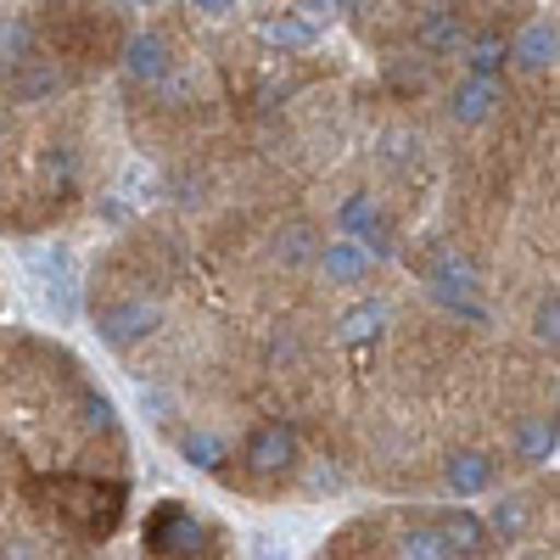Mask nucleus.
<instances>
[{"instance_id": "f257e3e1", "label": "nucleus", "mask_w": 560, "mask_h": 560, "mask_svg": "<svg viewBox=\"0 0 560 560\" xmlns=\"http://www.w3.org/2000/svg\"><path fill=\"white\" fill-rule=\"evenodd\" d=\"M158 303H147V298H118V303H107L102 314H96V337H102V348H135V342H147L152 331H158Z\"/></svg>"}, {"instance_id": "f03ea898", "label": "nucleus", "mask_w": 560, "mask_h": 560, "mask_svg": "<svg viewBox=\"0 0 560 560\" xmlns=\"http://www.w3.org/2000/svg\"><path fill=\"white\" fill-rule=\"evenodd\" d=\"M242 459L253 465L258 477H280V471H292L298 465V432L292 427H280V420H269V427H258L242 448Z\"/></svg>"}, {"instance_id": "7ed1b4c3", "label": "nucleus", "mask_w": 560, "mask_h": 560, "mask_svg": "<svg viewBox=\"0 0 560 560\" xmlns=\"http://www.w3.org/2000/svg\"><path fill=\"white\" fill-rule=\"evenodd\" d=\"M427 287L432 292H482V269L477 258H465L459 247H432L427 253Z\"/></svg>"}, {"instance_id": "20e7f679", "label": "nucleus", "mask_w": 560, "mask_h": 560, "mask_svg": "<svg viewBox=\"0 0 560 560\" xmlns=\"http://www.w3.org/2000/svg\"><path fill=\"white\" fill-rule=\"evenodd\" d=\"M443 482H448L459 499H477V493H488V488L499 482V459H493L488 448H459V454H448V465H443Z\"/></svg>"}, {"instance_id": "39448f33", "label": "nucleus", "mask_w": 560, "mask_h": 560, "mask_svg": "<svg viewBox=\"0 0 560 560\" xmlns=\"http://www.w3.org/2000/svg\"><path fill=\"white\" fill-rule=\"evenodd\" d=\"M168 68H174V57H168V39H163V34L140 28V34H129V39H124V73H129V79L158 84Z\"/></svg>"}, {"instance_id": "423d86ee", "label": "nucleus", "mask_w": 560, "mask_h": 560, "mask_svg": "<svg viewBox=\"0 0 560 560\" xmlns=\"http://www.w3.org/2000/svg\"><path fill=\"white\" fill-rule=\"evenodd\" d=\"M555 51H560V34H555V18H533L516 45H510V62L527 68V73H549L555 68Z\"/></svg>"}, {"instance_id": "0eeeda50", "label": "nucleus", "mask_w": 560, "mask_h": 560, "mask_svg": "<svg viewBox=\"0 0 560 560\" xmlns=\"http://www.w3.org/2000/svg\"><path fill=\"white\" fill-rule=\"evenodd\" d=\"M415 39H420V51H432V57H459L465 51V23H459V12H448V7H432L427 18L415 23Z\"/></svg>"}, {"instance_id": "6e6552de", "label": "nucleus", "mask_w": 560, "mask_h": 560, "mask_svg": "<svg viewBox=\"0 0 560 560\" xmlns=\"http://www.w3.org/2000/svg\"><path fill=\"white\" fill-rule=\"evenodd\" d=\"M152 549L158 555H197V544H202V527L191 522V510H179V504H168V510H158V522H152Z\"/></svg>"}, {"instance_id": "1a4fd4ad", "label": "nucleus", "mask_w": 560, "mask_h": 560, "mask_svg": "<svg viewBox=\"0 0 560 560\" xmlns=\"http://www.w3.org/2000/svg\"><path fill=\"white\" fill-rule=\"evenodd\" d=\"M314 269L325 275V287H359V280L370 275V258L342 236V242H325V247L314 253Z\"/></svg>"}, {"instance_id": "9d476101", "label": "nucleus", "mask_w": 560, "mask_h": 560, "mask_svg": "<svg viewBox=\"0 0 560 560\" xmlns=\"http://www.w3.org/2000/svg\"><path fill=\"white\" fill-rule=\"evenodd\" d=\"M12 102H45V96H57V90L68 84V73L57 68V62H39V57H28V62H18L12 68Z\"/></svg>"}, {"instance_id": "9b49d317", "label": "nucleus", "mask_w": 560, "mask_h": 560, "mask_svg": "<svg viewBox=\"0 0 560 560\" xmlns=\"http://www.w3.org/2000/svg\"><path fill=\"white\" fill-rule=\"evenodd\" d=\"M493 107H499V84H493V79H465L454 96H448L454 124H488Z\"/></svg>"}, {"instance_id": "f8f14e48", "label": "nucleus", "mask_w": 560, "mask_h": 560, "mask_svg": "<svg viewBox=\"0 0 560 560\" xmlns=\"http://www.w3.org/2000/svg\"><path fill=\"white\" fill-rule=\"evenodd\" d=\"M516 454L527 465H549L560 454V427H555V415H527L522 427H516Z\"/></svg>"}, {"instance_id": "ddd939ff", "label": "nucleus", "mask_w": 560, "mask_h": 560, "mask_svg": "<svg viewBox=\"0 0 560 560\" xmlns=\"http://www.w3.org/2000/svg\"><path fill=\"white\" fill-rule=\"evenodd\" d=\"M432 527L443 533L448 555H482V549H488V527L471 516V510H448V516H438Z\"/></svg>"}, {"instance_id": "4468645a", "label": "nucleus", "mask_w": 560, "mask_h": 560, "mask_svg": "<svg viewBox=\"0 0 560 560\" xmlns=\"http://www.w3.org/2000/svg\"><path fill=\"white\" fill-rule=\"evenodd\" d=\"M258 34H264V45H275V51H308V45L319 39V28H314L308 18H298V12H280V18H269Z\"/></svg>"}, {"instance_id": "2eb2a0df", "label": "nucleus", "mask_w": 560, "mask_h": 560, "mask_svg": "<svg viewBox=\"0 0 560 560\" xmlns=\"http://www.w3.org/2000/svg\"><path fill=\"white\" fill-rule=\"evenodd\" d=\"M465 68H471V79H493L499 84V73H504V62H510V45L499 39V34H477V39H465Z\"/></svg>"}, {"instance_id": "dca6fc26", "label": "nucleus", "mask_w": 560, "mask_h": 560, "mask_svg": "<svg viewBox=\"0 0 560 560\" xmlns=\"http://www.w3.org/2000/svg\"><path fill=\"white\" fill-rule=\"evenodd\" d=\"M382 325H387V303H353V308L342 314V325H337V337H342L348 348H359V342H376Z\"/></svg>"}, {"instance_id": "f3484780", "label": "nucleus", "mask_w": 560, "mask_h": 560, "mask_svg": "<svg viewBox=\"0 0 560 560\" xmlns=\"http://www.w3.org/2000/svg\"><path fill=\"white\" fill-rule=\"evenodd\" d=\"M179 454L191 459L197 471H219L230 448H224V438H219V432H202V427H191V432H179Z\"/></svg>"}, {"instance_id": "a211bd4d", "label": "nucleus", "mask_w": 560, "mask_h": 560, "mask_svg": "<svg viewBox=\"0 0 560 560\" xmlns=\"http://www.w3.org/2000/svg\"><path fill=\"white\" fill-rule=\"evenodd\" d=\"M353 247H359L370 264H387V258L398 253V230H393V219H387V213H376V219H370V224L359 230V236H353Z\"/></svg>"}, {"instance_id": "6ab92c4d", "label": "nucleus", "mask_w": 560, "mask_h": 560, "mask_svg": "<svg viewBox=\"0 0 560 560\" xmlns=\"http://www.w3.org/2000/svg\"><path fill=\"white\" fill-rule=\"evenodd\" d=\"M398 549H404V560H454V555H448V544H443V533H438L432 522H415V527H404Z\"/></svg>"}, {"instance_id": "aec40b11", "label": "nucleus", "mask_w": 560, "mask_h": 560, "mask_svg": "<svg viewBox=\"0 0 560 560\" xmlns=\"http://www.w3.org/2000/svg\"><path fill=\"white\" fill-rule=\"evenodd\" d=\"M482 527L499 533V538H522V533H527V499H522V493H504Z\"/></svg>"}, {"instance_id": "412c9836", "label": "nucleus", "mask_w": 560, "mask_h": 560, "mask_svg": "<svg viewBox=\"0 0 560 560\" xmlns=\"http://www.w3.org/2000/svg\"><path fill=\"white\" fill-rule=\"evenodd\" d=\"M314 253H319V236H314L308 224H292L287 236L275 242V258L287 264V269H298V264H314Z\"/></svg>"}, {"instance_id": "4be33fe9", "label": "nucleus", "mask_w": 560, "mask_h": 560, "mask_svg": "<svg viewBox=\"0 0 560 560\" xmlns=\"http://www.w3.org/2000/svg\"><path fill=\"white\" fill-rule=\"evenodd\" d=\"M79 420H84V432H113V427H118V409H113L107 393L84 387V393H79Z\"/></svg>"}, {"instance_id": "5701e85b", "label": "nucleus", "mask_w": 560, "mask_h": 560, "mask_svg": "<svg viewBox=\"0 0 560 560\" xmlns=\"http://www.w3.org/2000/svg\"><path fill=\"white\" fill-rule=\"evenodd\" d=\"M28 51H34V28L23 18H7L0 23V62L18 68V62H28Z\"/></svg>"}, {"instance_id": "b1692460", "label": "nucleus", "mask_w": 560, "mask_h": 560, "mask_svg": "<svg viewBox=\"0 0 560 560\" xmlns=\"http://www.w3.org/2000/svg\"><path fill=\"white\" fill-rule=\"evenodd\" d=\"M376 213H382V208H376V197H370V191H353V197H348V202L337 208V224H342V236L353 242V236H359V230H364L370 219H376Z\"/></svg>"}, {"instance_id": "393cba45", "label": "nucleus", "mask_w": 560, "mask_h": 560, "mask_svg": "<svg viewBox=\"0 0 560 560\" xmlns=\"http://www.w3.org/2000/svg\"><path fill=\"white\" fill-rule=\"evenodd\" d=\"M432 298H438V308H448L454 319H471V325H488V319H493L488 303L471 298V292H432Z\"/></svg>"}, {"instance_id": "a878e982", "label": "nucleus", "mask_w": 560, "mask_h": 560, "mask_svg": "<svg viewBox=\"0 0 560 560\" xmlns=\"http://www.w3.org/2000/svg\"><path fill=\"white\" fill-rule=\"evenodd\" d=\"M533 337L544 342V348H555L560 342V298L549 292V298H538V308H533Z\"/></svg>"}, {"instance_id": "bb28decb", "label": "nucleus", "mask_w": 560, "mask_h": 560, "mask_svg": "<svg viewBox=\"0 0 560 560\" xmlns=\"http://www.w3.org/2000/svg\"><path fill=\"white\" fill-rule=\"evenodd\" d=\"M45 174H57L62 185L79 174V152L73 147H51V152H45Z\"/></svg>"}, {"instance_id": "cd10ccee", "label": "nucleus", "mask_w": 560, "mask_h": 560, "mask_svg": "<svg viewBox=\"0 0 560 560\" xmlns=\"http://www.w3.org/2000/svg\"><path fill=\"white\" fill-rule=\"evenodd\" d=\"M298 18H308V23L319 28V18H325V23L337 18V0H303V12H298Z\"/></svg>"}, {"instance_id": "c85d7f7f", "label": "nucleus", "mask_w": 560, "mask_h": 560, "mask_svg": "<svg viewBox=\"0 0 560 560\" xmlns=\"http://www.w3.org/2000/svg\"><path fill=\"white\" fill-rule=\"evenodd\" d=\"M140 409H152V420H168V409H174V398L152 387V393H140Z\"/></svg>"}, {"instance_id": "c756f323", "label": "nucleus", "mask_w": 560, "mask_h": 560, "mask_svg": "<svg viewBox=\"0 0 560 560\" xmlns=\"http://www.w3.org/2000/svg\"><path fill=\"white\" fill-rule=\"evenodd\" d=\"M197 12H208V18H224V12H236V0H191Z\"/></svg>"}, {"instance_id": "7c9ffc66", "label": "nucleus", "mask_w": 560, "mask_h": 560, "mask_svg": "<svg viewBox=\"0 0 560 560\" xmlns=\"http://www.w3.org/2000/svg\"><path fill=\"white\" fill-rule=\"evenodd\" d=\"M253 560H287V555H280L269 538H258V544H253Z\"/></svg>"}, {"instance_id": "2f4dec72", "label": "nucleus", "mask_w": 560, "mask_h": 560, "mask_svg": "<svg viewBox=\"0 0 560 560\" xmlns=\"http://www.w3.org/2000/svg\"><path fill=\"white\" fill-rule=\"evenodd\" d=\"M0 129H7V124H0Z\"/></svg>"}]
</instances>
